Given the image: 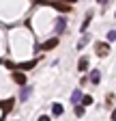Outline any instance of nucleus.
I'll return each mask as SVG.
<instances>
[{
    "instance_id": "1",
    "label": "nucleus",
    "mask_w": 116,
    "mask_h": 121,
    "mask_svg": "<svg viewBox=\"0 0 116 121\" xmlns=\"http://www.w3.org/2000/svg\"><path fill=\"white\" fill-rule=\"evenodd\" d=\"M108 52H110V45L103 43V41H99V43H97V54H99V56H105Z\"/></svg>"
},
{
    "instance_id": "2",
    "label": "nucleus",
    "mask_w": 116,
    "mask_h": 121,
    "mask_svg": "<svg viewBox=\"0 0 116 121\" xmlns=\"http://www.w3.org/2000/svg\"><path fill=\"white\" fill-rule=\"evenodd\" d=\"M30 93H32V89H30V86H22V93H19V102H26Z\"/></svg>"
},
{
    "instance_id": "3",
    "label": "nucleus",
    "mask_w": 116,
    "mask_h": 121,
    "mask_svg": "<svg viewBox=\"0 0 116 121\" xmlns=\"http://www.w3.org/2000/svg\"><path fill=\"white\" fill-rule=\"evenodd\" d=\"M65 24H67L65 17H58V22H56V30H54V33H56V35H60L62 30H65Z\"/></svg>"
},
{
    "instance_id": "4",
    "label": "nucleus",
    "mask_w": 116,
    "mask_h": 121,
    "mask_svg": "<svg viewBox=\"0 0 116 121\" xmlns=\"http://www.w3.org/2000/svg\"><path fill=\"white\" fill-rule=\"evenodd\" d=\"M56 43H58V39H50L41 45V50H52V48H56Z\"/></svg>"
},
{
    "instance_id": "5",
    "label": "nucleus",
    "mask_w": 116,
    "mask_h": 121,
    "mask_svg": "<svg viewBox=\"0 0 116 121\" xmlns=\"http://www.w3.org/2000/svg\"><path fill=\"white\" fill-rule=\"evenodd\" d=\"M77 67H80V71H86V69H88V56H82L80 63H77Z\"/></svg>"
},
{
    "instance_id": "6",
    "label": "nucleus",
    "mask_w": 116,
    "mask_h": 121,
    "mask_svg": "<svg viewBox=\"0 0 116 121\" xmlns=\"http://www.w3.org/2000/svg\"><path fill=\"white\" fill-rule=\"evenodd\" d=\"M99 80H101V73L95 69V71L90 73V82H93V84H99Z\"/></svg>"
},
{
    "instance_id": "7",
    "label": "nucleus",
    "mask_w": 116,
    "mask_h": 121,
    "mask_svg": "<svg viewBox=\"0 0 116 121\" xmlns=\"http://www.w3.org/2000/svg\"><path fill=\"white\" fill-rule=\"evenodd\" d=\"M52 115H56V117L62 115V106L60 104H52Z\"/></svg>"
},
{
    "instance_id": "8",
    "label": "nucleus",
    "mask_w": 116,
    "mask_h": 121,
    "mask_svg": "<svg viewBox=\"0 0 116 121\" xmlns=\"http://www.w3.org/2000/svg\"><path fill=\"white\" fill-rule=\"evenodd\" d=\"M80 99H82V93H80V89H75V91H73V95H71V102H73V104H77Z\"/></svg>"
},
{
    "instance_id": "9",
    "label": "nucleus",
    "mask_w": 116,
    "mask_h": 121,
    "mask_svg": "<svg viewBox=\"0 0 116 121\" xmlns=\"http://www.w3.org/2000/svg\"><path fill=\"white\" fill-rule=\"evenodd\" d=\"M90 20H93V13L88 11V15H86V20H84V24H82V30H86V28H88V24H90Z\"/></svg>"
},
{
    "instance_id": "10",
    "label": "nucleus",
    "mask_w": 116,
    "mask_h": 121,
    "mask_svg": "<svg viewBox=\"0 0 116 121\" xmlns=\"http://www.w3.org/2000/svg\"><path fill=\"white\" fill-rule=\"evenodd\" d=\"M13 78H15V82H19V84H24V82H26L24 73H15V76H13Z\"/></svg>"
},
{
    "instance_id": "11",
    "label": "nucleus",
    "mask_w": 116,
    "mask_h": 121,
    "mask_svg": "<svg viewBox=\"0 0 116 121\" xmlns=\"http://www.w3.org/2000/svg\"><path fill=\"white\" fill-rule=\"evenodd\" d=\"M37 63H35V60H30V63H22L19 65V69H30V67H35Z\"/></svg>"
},
{
    "instance_id": "12",
    "label": "nucleus",
    "mask_w": 116,
    "mask_h": 121,
    "mask_svg": "<svg viewBox=\"0 0 116 121\" xmlns=\"http://www.w3.org/2000/svg\"><path fill=\"white\" fill-rule=\"evenodd\" d=\"M82 104H84V106H88V104H93V97H90V95H86V97H82Z\"/></svg>"
},
{
    "instance_id": "13",
    "label": "nucleus",
    "mask_w": 116,
    "mask_h": 121,
    "mask_svg": "<svg viewBox=\"0 0 116 121\" xmlns=\"http://www.w3.org/2000/svg\"><path fill=\"white\" fill-rule=\"evenodd\" d=\"M75 115H77V117L84 115V106H77V108H75Z\"/></svg>"
},
{
    "instance_id": "14",
    "label": "nucleus",
    "mask_w": 116,
    "mask_h": 121,
    "mask_svg": "<svg viewBox=\"0 0 116 121\" xmlns=\"http://www.w3.org/2000/svg\"><path fill=\"white\" fill-rule=\"evenodd\" d=\"M108 39H110V41L116 39V30H110V33H108Z\"/></svg>"
},
{
    "instance_id": "15",
    "label": "nucleus",
    "mask_w": 116,
    "mask_h": 121,
    "mask_svg": "<svg viewBox=\"0 0 116 121\" xmlns=\"http://www.w3.org/2000/svg\"><path fill=\"white\" fill-rule=\"evenodd\" d=\"M97 2H99V4H108L110 0H97Z\"/></svg>"
},
{
    "instance_id": "16",
    "label": "nucleus",
    "mask_w": 116,
    "mask_h": 121,
    "mask_svg": "<svg viewBox=\"0 0 116 121\" xmlns=\"http://www.w3.org/2000/svg\"><path fill=\"white\" fill-rule=\"evenodd\" d=\"M39 121H50V117H41V119H39Z\"/></svg>"
},
{
    "instance_id": "17",
    "label": "nucleus",
    "mask_w": 116,
    "mask_h": 121,
    "mask_svg": "<svg viewBox=\"0 0 116 121\" xmlns=\"http://www.w3.org/2000/svg\"><path fill=\"white\" fill-rule=\"evenodd\" d=\"M112 121H116V110H114V112H112Z\"/></svg>"
},
{
    "instance_id": "18",
    "label": "nucleus",
    "mask_w": 116,
    "mask_h": 121,
    "mask_svg": "<svg viewBox=\"0 0 116 121\" xmlns=\"http://www.w3.org/2000/svg\"><path fill=\"white\" fill-rule=\"evenodd\" d=\"M65 2H75V0H65Z\"/></svg>"
}]
</instances>
